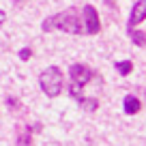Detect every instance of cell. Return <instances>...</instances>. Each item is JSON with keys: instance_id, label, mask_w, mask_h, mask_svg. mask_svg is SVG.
Wrapping results in <instances>:
<instances>
[{"instance_id": "6da1fadb", "label": "cell", "mask_w": 146, "mask_h": 146, "mask_svg": "<svg viewBox=\"0 0 146 146\" xmlns=\"http://www.w3.org/2000/svg\"><path fill=\"white\" fill-rule=\"evenodd\" d=\"M41 30L43 32L62 30V32H69V35H82L84 24H82V19L78 17V9H69V11L52 15V17H45L43 24H41Z\"/></svg>"}, {"instance_id": "7a4b0ae2", "label": "cell", "mask_w": 146, "mask_h": 146, "mask_svg": "<svg viewBox=\"0 0 146 146\" xmlns=\"http://www.w3.org/2000/svg\"><path fill=\"white\" fill-rule=\"evenodd\" d=\"M69 75H71V84H69V95L73 99H82L84 97V86L95 78V71L86 64H71L69 69Z\"/></svg>"}, {"instance_id": "3957f363", "label": "cell", "mask_w": 146, "mask_h": 146, "mask_svg": "<svg viewBox=\"0 0 146 146\" xmlns=\"http://www.w3.org/2000/svg\"><path fill=\"white\" fill-rule=\"evenodd\" d=\"M39 84H41L43 92L47 97H58L62 92V84H64V78H62V71L58 67H50L41 73L39 78Z\"/></svg>"}, {"instance_id": "277c9868", "label": "cell", "mask_w": 146, "mask_h": 146, "mask_svg": "<svg viewBox=\"0 0 146 146\" xmlns=\"http://www.w3.org/2000/svg\"><path fill=\"white\" fill-rule=\"evenodd\" d=\"M82 11H84V19H82L84 30H86L88 35H97V32L101 30V22H99V15H97V9L92 5H86Z\"/></svg>"}, {"instance_id": "5b68a950", "label": "cell", "mask_w": 146, "mask_h": 146, "mask_svg": "<svg viewBox=\"0 0 146 146\" xmlns=\"http://www.w3.org/2000/svg\"><path fill=\"white\" fill-rule=\"evenodd\" d=\"M144 17H146V0H137L131 11V17H129V30L135 28V24H140Z\"/></svg>"}, {"instance_id": "8992f818", "label": "cell", "mask_w": 146, "mask_h": 146, "mask_svg": "<svg viewBox=\"0 0 146 146\" xmlns=\"http://www.w3.org/2000/svg\"><path fill=\"white\" fill-rule=\"evenodd\" d=\"M140 108H142V103H140V99H135V97H125V112H127L129 116H133V114H137L140 112Z\"/></svg>"}, {"instance_id": "52a82bcc", "label": "cell", "mask_w": 146, "mask_h": 146, "mask_svg": "<svg viewBox=\"0 0 146 146\" xmlns=\"http://www.w3.org/2000/svg\"><path fill=\"white\" fill-rule=\"evenodd\" d=\"M32 129L30 127H26V129H22L19 131V135H17V146H30L32 144Z\"/></svg>"}, {"instance_id": "ba28073f", "label": "cell", "mask_w": 146, "mask_h": 146, "mask_svg": "<svg viewBox=\"0 0 146 146\" xmlns=\"http://www.w3.org/2000/svg\"><path fill=\"white\" fill-rule=\"evenodd\" d=\"M116 69H118L120 75H129V73H131V69H133V62H131V60H123V62H116Z\"/></svg>"}, {"instance_id": "9c48e42d", "label": "cell", "mask_w": 146, "mask_h": 146, "mask_svg": "<svg viewBox=\"0 0 146 146\" xmlns=\"http://www.w3.org/2000/svg\"><path fill=\"white\" fill-rule=\"evenodd\" d=\"M80 105H82L84 110H88V112H95L97 105H99V101H97V99H86V97H82V99H80Z\"/></svg>"}, {"instance_id": "30bf717a", "label": "cell", "mask_w": 146, "mask_h": 146, "mask_svg": "<svg viewBox=\"0 0 146 146\" xmlns=\"http://www.w3.org/2000/svg\"><path fill=\"white\" fill-rule=\"evenodd\" d=\"M129 35H131V39H133V43H135L137 47H144V39H146V35L142 30H129Z\"/></svg>"}, {"instance_id": "8fae6325", "label": "cell", "mask_w": 146, "mask_h": 146, "mask_svg": "<svg viewBox=\"0 0 146 146\" xmlns=\"http://www.w3.org/2000/svg\"><path fill=\"white\" fill-rule=\"evenodd\" d=\"M30 56H32V50H30V47L19 50V58H22V60H30Z\"/></svg>"}, {"instance_id": "7c38bea8", "label": "cell", "mask_w": 146, "mask_h": 146, "mask_svg": "<svg viewBox=\"0 0 146 146\" xmlns=\"http://www.w3.org/2000/svg\"><path fill=\"white\" fill-rule=\"evenodd\" d=\"M5 17H7V15H5V11H0V26H2V22H5Z\"/></svg>"}, {"instance_id": "4fadbf2b", "label": "cell", "mask_w": 146, "mask_h": 146, "mask_svg": "<svg viewBox=\"0 0 146 146\" xmlns=\"http://www.w3.org/2000/svg\"><path fill=\"white\" fill-rule=\"evenodd\" d=\"M15 5H24V2H28V0H13Z\"/></svg>"}]
</instances>
